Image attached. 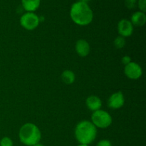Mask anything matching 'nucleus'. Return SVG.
<instances>
[{
  "instance_id": "nucleus-1",
  "label": "nucleus",
  "mask_w": 146,
  "mask_h": 146,
  "mask_svg": "<svg viewBox=\"0 0 146 146\" xmlns=\"http://www.w3.org/2000/svg\"><path fill=\"white\" fill-rule=\"evenodd\" d=\"M70 17L75 24L79 26H86L93 21L94 14L87 3L79 1L71 6Z\"/></svg>"
},
{
  "instance_id": "nucleus-2",
  "label": "nucleus",
  "mask_w": 146,
  "mask_h": 146,
  "mask_svg": "<svg viewBox=\"0 0 146 146\" xmlns=\"http://www.w3.org/2000/svg\"><path fill=\"white\" fill-rule=\"evenodd\" d=\"M76 141L81 145H89L97 135V128L91 121H82L76 125L74 131Z\"/></svg>"
},
{
  "instance_id": "nucleus-3",
  "label": "nucleus",
  "mask_w": 146,
  "mask_h": 146,
  "mask_svg": "<svg viewBox=\"0 0 146 146\" xmlns=\"http://www.w3.org/2000/svg\"><path fill=\"white\" fill-rule=\"evenodd\" d=\"M20 141L27 146H33L39 143L41 133L39 128L35 124L27 123L21 127L19 132Z\"/></svg>"
},
{
  "instance_id": "nucleus-4",
  "label": "nucleus",
  "mask_w": 146,
  "mask_h": 146,
  "mask_svg": "<svg viewBox=\"0 0 146 146\" xmlns=\"http://www.w3.org/2000/svg\"><path fill=\"white\" fill-rule=\"evenodd\" d=\"M111 115L104 110H98L94 111L91 115V123L96 128H106L112 123Z\"/></svg>"
},
{
  "instance_id": "nucleus-5",
  "label": "nucleus",
  "mask_w": 146,
  "mask_h": 146,
  "mask_svg": "<svg viewBox=\"0 0 146 146\" xmlns=\"http://www.w3.org/2000/svg\"><path fill=\"white\" fill-rule=\"evenodd\" d=\"M39 23V18L34 12L25 13L21 16L20 19V24L21 27L29 31L36 29Z\"/></svg>"
},
{
  "instance_id": "nucleus-6",
  "label": "nucleus",
  "mask_w": 146,
  "mask_h": 146,
  "mask_svg": "<svg viewBox=\"0 0 146 146\" xmlns=\"http://www.w3.org/2000/svg\"><path fill=\"white\" fill-rule=\"evenodd\" d=\"M124 73L125 76L130 79L137 80L141 78L142 76L143 70L139 64L131 61V63L125 66Z\"/></svg>"
},
{
  "instance_id": "nucleus-7",
  "label": "nucleus",
  "mask_w": 146,
  "mask_h": 146,
  "mask_svg": "<svg viewBox=\"0 0 146 146\" xmlns=\"http://www.w3.org/2000/svg\"><path fill=\"white\" fill-rule=\"evenodd\" d=\"M125 103L124 96L121 91H118L113 94L109 97L108 101V106L110 108L112 109H119Z\"/></svg>"
},
{
  "instance_id": "nucleus-8",
  "label": "nucleus",
  "mask_w": 146,
  "mask_h": 146,
  "mask_svg": "<svg viewBox=\"0 0 146 146\" xmlns=\"http://www.w3.org/2000/svg\"><path fill=\"white\" fill-rule=\"evenodd\" d=\"M118 31L121 36H131L133 32V25L129 20L122 19L118 24Z\"/></svg>"
},
{
  "instance_id": "nucleus-9",
  "label": "nucleus",
  "mask_w": 146,
  "mask_h": 146,
  "mask_svg": "<svg viewBox=\"0 0 146 146\" xmlns=\"http://www.w3.org/2000/svg\"><path fill=\"white\" fill-rule=\"evenodd\" d=\"M76 51L81 57H86L90 53V45L85 39H79L76 43Z\"/></svg>"
},
{
  "instance_id": "nucleus-10",
  "label": "nucleus",
  "mask_w": 146,
  "mask_h": 146,
  "mask_svg": "<svg viewBox=\"0 0 146 146\" xmlns=\"http://www.w3.org/2000/svg\"><path fill=\"white\" fill-rule=\"evenodd\" d=\"M86 105L90 111L94 112L101 109L102 106V101L101 98L96 96H90L86 100Z\"/></svg>"
},
{
  "instance_id": "nucleus-11",
  "label": "nucleus",
  "mask_w": 146,
  "mask_h": 146,
  "mask_svg": "<svg viewBox=\"0 0 146 146\" xmlns=\"http://www.w3.org/2000/svg\"><path fill=\"white\" fill-rule=\"evenodd\" d=\"M131 23L135 27H143L146 22V16L142 11H136L131 17Z\"/></svg>"
},
{
  "instance_id": "nucleus-12",
  "label": "nucleus",
  "mask_w": 146,
  "mask_h": 146,
  "mask_svg": "<svg viewBox=\"0 0 146 146\" xmlns=\"http://www.w3.org/2000/svg\"><path fill=\"white\" fill-rule=\"evenodd\" d=\"M22 7L28 12H33L39 7L40 0H21Z\"/></svg>"
},
{
  "instance_id": "nucleus-13",
  "label": "nucleus",
  "mask_w": 146,
  "mask_h": 146,
  "mask_svg": "<svg viewBox=\"0 0 146 146\" xmlns=\"http://www.w3.org/2000/svg\"><path fill=\"white\" fill-rule=\"evenodd\" d=\"M61 80L64 84L67 85L72 84L75 81L76 76L72 71L70 70H66L61 74Z\"/></svg>"
},
{
  "instance_id": "nucleus-14",
  "label": "nucleus",
  "mask_w": 146,
  "mask_h": 146,
  "mask_svg": "<svg viewBox=\"0 0 146 146\" xmlns=\"http://www.w3.org/2000/svg\"><path fill=\"white\" fill-rule=\"evenodd\" d=\"M125 43L126 42H125V38L123 36H121L116 37L115 38V40H114V46H115V47L117 49L123 48L125 45Z\"/></svg>"
},
{
  "instance_id": "nucleus-15",
  "label": "nucleus",
  "mask_w": 146,
  "mask_h": 146,
  "mask_svg": "<svg viewBox=\"0 0 146 146\" xmlns=\"http://www.w3.org/2000/svg\"><path fill=\"white\" fill-rule=\"evenodd\" d=\"M13 141L9 137H4L0 141V146H13Z\"/></svg>"
},
{
  "instance_id": "nucleus-16",
  "label": "nucleus",
  "mask_w": 146,
  "mask_h": 146,
  "mask_svg": "<svg viewBox=\"0 0 146 146\" xmlns=\"http://www.w3.org/2000/svg\"><path fill=\"white\" fill-rule=\"evenodd\" d=\"M137 0H125V5L128 9H132L135 7Z\"/></svg>"
},
{
  "instance_id": "nucleus-17",
  "label": "nucleus",
  "mask_w": 146,
  "mask_h": 146,
  "mask_svg": "<svg viewBox=\"0 0 146 146\" xmlns=\"http://www.w3.org/2000/svg\"><path fill=\"white\" fill-rule=\"evenodd\" d=\"M138 7L142 12H145L146 11V0H138Z\"/></svg>"
},
{
  "instance_id": "nucleus-18",
  "label": "nucleus",
  "mask_w": 146,
  "mask_h": 146,
  "mask_svg": "<svg viewBox=\"0 0 146 146\" xmlns=\"http://www.w3.org/2000/svg\"><path fill=\"white\" fill-rule=\"evenodd\" d=\"M96 146H112L111 141L108 140H101L97 143Z\"/></svg>"
},
{
  "instance_id": "nucleus-19",
  "label": "nucleus",
  "mask_w": 146,
  "mask_h": 146,
  "mask_svg": "<svg viewBox=\"0 0 146 146\" xmlns=\"http://www.w3.org/2000/svg\"><path fill=\"white\" fill-rule=\"evenodd\" d=\"M121 61H122L123 64L126 66L127 64H128L129 63L131 62V58L130 56H123L122 58Z\"/></svg>"
},
{
  "instance_id": "nucleus-20",
  "label": "nucleus",
  "mask_w": 146,
  "mask_h": 146,
  "mask_svg": "<svg viewBox=\"0 0 146 146\" xmlns=\"http://www.w3.org/2000/svg\"><path fill=\"white\" fill-rule=\"evenodd\" d=\"M33 146H44V145H42V144H40V143H37L36 144V145H33Z\"/></svg>"
},
{
  "instance_id": "nucleus-21",
  "label": "nucleus",
  "mask_w": 146,
  "mask_h": 146,
  "mask_svg": "<svg viewBox=\"0 0 146 146\" xmlns=\"http://www.w3.org/2000/svg\"><path fill=\"white\" fill-rule=\"evenodd\" d=\"M87 1H88V0H81V1H82V2L87 3Z\"/></svg>"
},
{
  "instance_id": "nucleus-22",
  "label": "nucleus",
  "mask_w": 146,
  "mask_h": 146,
  "mask_svg": "<svg viewBox=\"0 0 146 146\" xmlns=\"http://www.w3.org/2000/svg\"><path fill=\"white\" fill-rule=\"evenodd\" d=\"M77 146H88V145H81V144H80V145H78Z\"/></svg>"
}]
</instances>
